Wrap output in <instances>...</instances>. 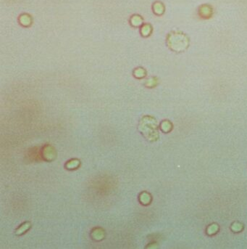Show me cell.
I'll use <instances>...</instances> for the list:
<instances>
[{
	"mask_svg": "<svg viewBox=\"0 0 247 249\" xmlns=\"http://www.w3.org/2000/svg\"><path fill=\"white\" fill-rule=\"evenodd\" d=\"M153 10L156 15H162L164 13V6L161 2H156L153 5Z\"/></svg>",
	"mask_w": 247,
	"mask_h": 249,
	"instance_id": "cell-3",
	"label": "cell"
},
{
	"mask_svg": "<svg viewBox=\"0 0 247 249\" xmlns=\"http://www.w3.org/2000/svg\"><path fill=\"white\" fill-rule=\"evenodd\" d=\"M213 8L208 5H203L199 8V15L203 19H208L213 15Z\"/></svg>",
	"mask_w": 247,
	"mask_h": 249,
	"instance_id": "cell-2",
	"label": "cell"
},
{
	"mask_svg": "<svg viewBox=\"0 0 247 249\" xmlns=\"http://www.w3.org/2000/svg\"><path fill=\"white\" fill-rule=\"evenodd\" d=\"M29 227H30V224L26 223L25 224H24L23 226H22V227H20L18 230H17V234H18V235L21 234V233H22V232H25Z\"/></svg>",
	"mask_w": 247,
	"mask_h": 249,
	"instance_id": "cell-4",
	"label": "cell"
},
{
	"mask_svg": "<svg viewBox=\"0 0 247 249\" xmlns=\"http://www.w3.org/2000/svg\"><path fill=\"white\" fill-rule=\"evenodd\" d=\"M168 42L170 44V48L172 50L176 52H180L187 48L189 39L187 36L181 32H172L168 36Z\"/></svg>",
	"mask_w": 247,
	"mask_h": 249,
	"instance_id": "cell-1",
	"label": "cell"
}]
</instances>
